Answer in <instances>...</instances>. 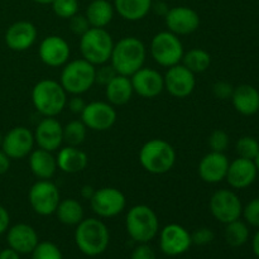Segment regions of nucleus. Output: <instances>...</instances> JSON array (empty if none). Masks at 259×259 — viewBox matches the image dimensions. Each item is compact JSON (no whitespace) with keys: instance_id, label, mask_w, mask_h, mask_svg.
I'll list each match as a JSON object with an SVG mask.
<instances>
[{"instance_id":"obj_1","label":"nucleus","mask_w":259,"mask_h":259,"mask_svg":"<svg viewBox=\"0 0 259 259\" xmlns=\"http://www.w3.org/2000/svg\"><path fill=\"white\" fill-rule=\"evenodd\" d=\"M147 58V47L137 37H123L114 43L110 65L118 75L131 77L134 72L144 66Z\"/></svg>"},{"instance_id":"obj_2","label":"nucleus","mask_w":259,"mask_h":259,"mask_svg":"<svg viewBox=\"0 0 259 259\" xmlns=\"http://www.w3.org/2000/svg\"><path fill=\"white\" fill-rule=\"evenodd\" d=\"M75 243L82 254L98 257L108 249L110 232L99 218H86L76 225Z\"/></svg>"},{"instance_id":"obj_3","label":"nucleus","mask_w":259,"mask_h":259,"mask_svg":"<svg viewBox=\"0 0 259 259\" xmlns=\"http://www.w3.org/2000/svg\"><path fill=\"white\" fill-rule=\"evenodd\" d=\"M67 95L60 81L43 78L32 89V104L43 116H57L67 105Z\"/></svg>"},{"instance_id":"obj_4","label":"nucleus","mask_w":259,"mask_h":259,"mask_svg":"<svg viewBox=\"0 0 259 259\" xmlns=\"http://www.w3.org/2000/svg\"><path fill=\"white\" fill-rule=\"evenodd\" d=\"M139 163L144 171L152 175H164L176 163L174 146L161 138L149 139L139 149Z\"/></svg>"},{"instance_id":"obj_5","label":"nucleus","mask_w":259,"mask_h":259,"mask_svg":"<svg viewBox=\"0 0 259 259\" xmlns=\"http://www.w3.org/2000/svg\"><path fill=\"white\" fill-rule=\"evenodd\" d=\"M125 229L129 237L138 244L149 243L159 233L158 217L148 205H134L126 212Z\"/></svg>"},{"instance_id":"obj_6","label":"nucleus","mask_w":259,"mask_h":259,"mask_svg":"<svg viewBox=\"0 0 259 259\" xmlns=\"http://www.w3.org/2000/svg\"><path fill=\"white\" fill-rule=\"evenodd\" d=\"M114 39L105 28L90 27L80 37L81 57L94 66H100L110 61L114 47Z\"/></svg>"},{"instance_id":"obj_7","label":"nucleus","mask_w":259,"mask_h":259,"mask_svg":"<svg viewBox=\"0 0 259 259\" xmlns=\"http://www.w3.org/2000/svg\"><path fill=\"white\" fill-rule=\"evenodd\" d=\"M96 66L82 57L68 61L63 66L60 83L70 95H82L95 85Z\"/></svg>"},{"instance_id":"obj_8","label":"nucleus","mask_w":259,"mask_h":259,"mask_svg":"<svg viewBox=\"0 0 259 259\" xmlns=\"http://www.w3.org/2000/svg\"><path fill=\"white\" fill-rule=\"evenodd\" d=\"M149 53L157 65L168 68L181 63L185 48L179 35L169 30H162L152 38Z\"/></svg>"},{"instance_id":"obj_9","label":"nucleus","mask_w":259,"mask_h":259,"mask_svg":"<svg viewBox=\"0 0 259 259\" xmlns=\"http://www.w3.org/2000/svg\"><path fill=\"white\" fill-rule=\"evenodd\" d=\"M28 201L35 214L50 217L56 212L61 201V194L51 180H38L28 191Z\"/></svg>"},{"instance_id":"obj_10","label":"nucleus","mask_w":259,"mask_h":259,"mask_svg":"<svg viewBox=\"0 0 259 259\" xmlns=\"http://www.w3.org/2000/svg\"><path fill=\"white\" fill-rule=\"evenodd\" d=\"M90 206L94 214L103 219L118 217L125 210L126 197L116 187H101L95 190L90 199Z\"/></svg>"},{"instance_id":"obj_11","label":"nucleus","mask_w":259,"mask_h":259,"mask_svg":"<svg viewBox=\"0 0 259 259\" xmlns=\"http://www.w3.org/2000/svg\"><path fill=\"white\" fill-rule=\"evenodd\" d=\"M209 209L212 217L222 224H229L240 219L243 212V204L239 196L233 190L222 189L211 195Z\"/></svg>"},{"instance_id":"obj_12","label":"nucleus","mask_w":259,"mask_h":259,"mask_svg":"<svg viewBox=\"0 0 259 259\" xmlns=\"http://www.w3.org/2000/svg\"><path fill=\"white\" fill-rule=\"evenodd\" d=\"M35 142L33 132L27 126L18 125L3 136L2 147L12 161H18L29 156L34 149Z\"/></svg>"},{"instance_id":"obj_13","label":"nucleus","mask_w":259,"mask_h":259,"mask_svg":"<svg viewBox=\"0 0 259 259\" xmlns=\"http://www.w3.org/2000/svg\"><path fill=\"white\" fill-rule=\"evenodd\" d=\"M118 114L108 101H91L81 113V120L86 128L94 132H106L116 123Z\"/></svg>"},{"instance_id":"obj_14","label":"nucleus","mask_w":259,"mask_h":259,"mask_svg":"<svg viewBox=\"0 0 259 259\" xmlns=\"http://www.w3.org/2000/svg\"><path fill=\"white\" fill-rule=\"evenodd\" d=\"M191 233L182 225L172 223L159 232V248L168 257H177L191 248Z\"/></svg>"},{"instance_id":"obj_15","label":"nucleus","mask_w":259,"mask_h":259,"mask_svg":"<svg viewBox=\"0 0 259 259\" xmlns=\"http://www.w3.org/2000/svg\"><path fill=\"white\" fill-rule=\"evenodd\" d=\"M164 90L171 96L177 99H185L194 93L196 88V77L195 73L182 63L175 65L167 68L163 75Z\"/></svg>"},{"instance_id":"obj_16","label":"nucleus","mask_w":259,"mask_h":259,"mask_svg":"<svg viewBox=\"0 0 259 259\" xmlns=\"http://www.w3.org/2000/svg\"><path fill=\"white\" fill-rule=\"evenodd\" d=\"M167 30L175 33L176 35H189L196 32L201 24L199 13L190 7L180 5V7L169 8L164 15Z\"/></svg>"},{"instance_id":"obj_17","label":"nucleus","mask_w":259,"mask_h":259,"mask_svg":"<svg viewBox=\"0 0 259 259\" xmlns=\"http://www.w3.org/2000/svg\"><path fill=\"white\" fill-rule=\"evenodd\" d=\"M38 56L39 60L48 67H63L70 61L71 47L67 40L61 35H47L40 40Z\"/></svg>"},{"instance_id":"obj_18","label":"nucleus","mask_w":259,"mask_h":259,"mask_svg":"<svg viewBox=\"0 0 259 259\" xmlns=\"http://www.w3.org/2000/svg\"><path fill=\"white\" fill-rule=\"evenodd\" d=\"M134 94L144 99H154L164 91L163 75L151 67H142L131 76Z\"/></svg>"},{"instance_id":"obj_19","label":"nucleus","mask_w":259,"mask_h":259,"mask_svg":"<svg viewBox=\"0 0 259 259\" xmlns=\"http://www.w3.org/2000/svg\"><path fill=\"white\" fill-rule=\"evenodd\" d=\"M35 146L48 152H55L61 148L63 143V125L55 116H45L35 126Z\"/></svg>"},{"instance_id":"obj_20","label":"nucleus","mask_w":259,"mask_h":259,"mask_svg":"<svg viewBox=\"0 0 259 259\" xmlns=\"http://www.w3.org/2000/svg\"><path fill=\"white\" fill-rule=\"evenodd\" d=\"M38 30L32 22L18 20L8 27L4 40L8 48L14 52H24L35 43Z\"/></svg>"},{"instance_id":"obj_21","label":"nucleus","mask_w":259,"mask_h":259,"mask_svg":"<svg viewBox=\"0 0 259 259\" xmlns=\"http://www.w3.org/2000/svg\"><path fill=\"white\" fill-rule=\"evenodd\" d=\"M229 163L230 162L225 153L210 151L200 159L197 174H199L200 179L206 184H220L227 177Z\"/></svg>"},{"instance_id":"obj_22","label":"nucleus","mask_w":259,"mask_h":259,"mask_svg":"<svg viewBox=\"0 0 259 259\" xmlns=\"http://www.w3.org/2000/svg\"><path fill=\"white\" fill-rule=\"evenodd\" d=\"M257 176L258 171L254 161L238 157L229 163L225 180L232 189L243 190L254 184Z\"/></svg>"},{"instance_id":"obj_23","label":"nucleus","mask_w":259,"mask_h":259,"mask_svg":"<svg viewBox=\"0 0 259 259\" xmlns=\"http://www.w3.org/2000/svg\"><path fill=\"white\" fill-rule=\"evenodd\" d=\"M7 243L8 247L14 249L19 254H29L37 247L39 239L32 225L18 223L13 227H9V229L7 230Z\"/></svg>"},{"instance_id":"obj_24","label":"nucleus","mask_w":259,"mask_h":259,"mask_svg":"<svg viewBox=\"0 0 259 259\" xmlns=\"http://www.w3.org/2000/svg\"><path fill=\"white\" fill-rule=\"evenodd\" d=\"M57 167L63 174L75 175L80 174L88 167L89 157L86 152L80 149L78 147L65 146L60 148L57 156Z\"/></svg>"},{"instance_id":"obj_25","label":"nucleus","mask_w":259,"mask_h":259,"mask_svg":"<svg viewBox=\"0 0 259 259\" xmlns=\"http://www.w3.org/2000/svg\"><path fill=\"white\" fill-rule=\"evenodd\" d=\"M232 103L235 110L244 116H252L259 111V91L254 86L243 83L234 88Z\"/></svg>"},{"instance_id":"obj_26","label":"nucleus","mask_w":259,"mask_h":259,"mask_svg":"<svg viewBox=\"0 0 259 259\" xmlns=\"http://www.w3.org/2000/svg\"><path fill=\"white\" fill-rule=\"evenodd\" d=\"M28 163L32 174L38 180H51L58 169L53 152L40 148L33 149L32 153L28 156Z\"/></svg>"},{"instance_id":"obj_27","label":"nucleus","mask_w":259,"mask_h":259,"mask_svg":"<svg viewBox=\"0 0 259 259\" xmlns=\"http://www.w3.org/2000/svg\"><path fill=\"white\" fill-rule=\"evenodd\" d=\"M105 88V98L113 106H123L133 98V85L131 77L123 75H116Z\"/></svg>"},{"instance_id":"obj_28","label":"nucleus","mask_w":259,"mask_h":259,"mask_svg":"<svg viewBox=\"0 0 259 259\" xmlns=\"http://www.w3.org/2000/svg\"><path fill=\"white\" fill-rule=\"evenodd\" d=\"M153 0H114L113 5L124 20L138 22L146 18L151 12Z\"/></svg>"},{"instance_id":"obj_29","label":"nucleus","mask_w":259,"mask_h":259,"mask_svg":"<svg viewBox=\"0 0 259 259\" xmlns=\"http://www.w3.org/2000/svg\"><path fill=\"white\" fill-rule=\"evenodd\" d=\"M115 9L113 3L109 0H93L88 5L85 12V17L88 18L90 27L105 28L113 20Z\"/></svg>"},{"instance_id":"obj_30","label":"nucleus","mask_w":259,"mask_h":259,"mask_svg":"<svg viewBox=\"0 0 259 259\" xmlns=\"http://www.w3.org/2000/svg\"><path fill=\"white\" fill-rule=\"evenodd\" d=\"M55 215L61 224L67 225V227H76L85 219V211H83L82 205L81 202H78V200L72 199V197L63 200L61 199Z\"/></svg>"},{"instance_id":"obj_31","label":"nucleus","mask_w":259,"mask_h":259,"mask_svg":"<svg viewBox=\"0 0 259 259\" xmlns=\"http://www.w3.org/2000/svg\"><path fill=\"white\" fill-rule=\"evenodd\" d=\"M181 63L196 75V73H202L209 70L211 65V56L206 50L192 48L184 53Z\"/></svg>"},{"instance_id":"obj_32","label":"nucleus","mask_w":259,"mask_h":259,"mask_svg":"<svg viewBox=\"0 0 259 259\" xmlns=\"http://www.w3.org/2000/svg\"><path fill=\"white\" fill-rule=\"evenodd\" d=\"M225 242L233 248L243 247L249 240V227L240 219L229 223L225 227Z\"/></svg>"},{"instance_id":"obj_33","label":"nucleus","mask_w":259,"mask_h":259,"mask_svg":"<svg viewBox=\"0 0 259 259\" xmlns=\"http://www.w3.org/2000/svg\"><path fill=\"white\" fill-rule=\"evenodd\" d=\"M88 136V128L82 120H71L63 126V143L66 146L80 147Z\"/></svg>"},{"instance_id":"obj_34","label":"nucleus","mask_w":259,"mask_h":259,"mask_svg":"<svg viewBox=\"0 0 259 259\" xmlns=\"http://www.w3.org/2000/svg\"><path fill=\"white\" fill-rule=\"evenodd\" d=\"M235 151H237L238 157L254 161L259 153V142L254 137L244 136L237 141Z\"/></svg>"},{"instance_id":"obj_35","label":"nucleus","mask_w":259,"mask_h":259,"mask_svg":"<svg viewBox=\"0 0 259 259\" xmlns=\"http://www.w3.org/2000/svg\"><path fill=\"white\" fill-rule=\"evenodd\" d=\"M53 13L61 19H70L78 13L80 3L78 0H53L52 4Z\"/></svg>"},{"instance_id":"obj_36","label":"nucleus","mask_w":259,"mask_h":259,"mask_svg":"<svg viewBox=\"0 0 259 259\" xmlns=\"http://www.w3.org/2000/svg\"><path fill=\"white\" fill-rule=\"evenodd\" d=\"M30 254L32 259H63L61 249L52 242H39Z\"/></svg>"},{"instance_id":"obj_37","label":"nucleus","mask_w":259,"mask_h":259,"mask_svg":"<svg viewBox=\"0 0 259 259\" xmlns=\"http://www.w3.org/2000/svg\"><path fill=\"white\" fill-rule=\"evenodd\" d=\"M209 143L210 149L212 152H220V153H225L230 144L229 134L223 129H215L211 134L209 136Z\"/></svg>"},{"instance_id":"obj_38","label":"nucleus","mask_w":259,"mask_h":259,"mask_svg":"<svg viewBox=\"0 0 259 259\" xmlns=\"http://www.w3.org/2000/svg\"><path fill=\"white\" fill-rule=\"evenodd\" d=\"M242 217L248 225L259 229V197L250 200L245 206H243Z\"/></svg>"},{"instance_id":"obj_39","label":"nucleus","mask_w":259,"mask_h":259,"mask_svg":"<svg viewBox=\"0 0 259 259\" xmlns=\"http://www.w3.org/2000/svg\"><path fill=\"white\" fill-rule=\"evenodd\" d=\"M118 75L116 71L114 70L113 66L110 63H104V65H100L96 67L95 71V83H100V85L105 86L113 80L115 76Z\"/></svg>"},{"instance_id":"obj_40","label":"nucleus","mask_w":259,"mask_h":259,"mask_svg":"<svg viewBox=\"0 0 259 259\" xmlns=\"http://www.w3.org/2000/svg\"><path fill=\"white\" fill-rule=\"evenodd\" d=\"M68 20H70L71 32L75 35H77V37H81V35H82L83 33L88 32L89 28H90V24H89V20L88 18L85 17V14L77 13V14H75Z\"/></svg>"},{"instance_id":"obj_41","label":"nucleus","mask_w":259,"mask_h":259,"mask_svg":"<svg viewBox=\"0 0 259 259\" xmlns=\"http://www.w3.org/2000/svg\"><path fill=\"white\" fill-rule=\"evenodd\" d=\"M215 234L210 228H199L191 233L192 244L196 245H207L214 240Z\"/></svg>"},{"instance_id":"obj_42","label":"nucleus","mask_w":259,"mask_h":259,"mask_svg":"<svg viewBox=\"0 0 259 259\" xmlns=\"http://www.w3.org/2000/svg\"><path fill=\"white\" fill-rule=\"evenodd\" d=\"M233 91H234V86L227 81H218L212 86V93H214L215 98L220 99V100H227V99L232 98Z\"/></svg>"},{"instance_id":"obj_43","label":"nucleus","mask_w":259,"mask_h":259,"mask_svg":"<svg viewBox=\"0 0 259 259\" xmlns=\"http://www.w3.org/2000/svg\"><path fill=\"white\" fill-rule=\"evenodd\" d=\"M131 259H157V255L148 243H139L132 252Z\"/></svg>"},{"instance_id":"obj_44","label":"nucleus","mask_w":259,"mask_h":259,"mask_svg":"<svg viewBox=\"0 0 259 259\" xmlns=\"http://www.w3.org/2000/svg\"><path fill=\"white\" fill-rule=\"evenodd\" d=\"M86 101L83 100L82 98H81V95H72V98L70 99V100H67V108L70 109L71 113L73 114H80L83 111V109H85L86 106Z\"/></svg>"},{"instance_id":"obj_45","label":"nucleus","mask_w":259,"mask_h":259,"mask_svg":"<svg viewBox=\"0 0 259 259\" xmlns=\"http://www.w3.org/2000/svg\"><path fill=\"white\" fill-rule=\"evenodd\" d=\"M10 227V215L9 211L4 206L0 205V235L7 233V230Z\"/></svg>"},{"instance_id":"obj_46","label":"nucleus","mask_w":259,"mask_h":259,"mask_svg":"<svg viewBox=\"0 0 259 259\" xmlns=\"http://www.w3.org/2000/svg\"><path fill=\"white\" fill-rule=\"evenodd\" d=\"M10 164H12V159L5 154V152L0 148V176L5 175L10 169Z\"/></svg>"},{"instance_id":"obj_47","label":"nucleus","mask_w":259,"mask_h":259,"mask_svg":"<svg viewBox=\"0 0 259 259\" xmlns=\"http://www.w3.org/2000/svg\"><path fill=\"white\" fill-rule=\"evenodd\" d=\"M169 8L167 7L166 2H163V0H157L156 3L153 2V4H152V9L151 10H154V13L156 14H159L162 15V17L164 18V15L167 14V12H168Z\"/></svg>"},{"instance_id":"obj_48","label":"nucleus","mask_w":259,"mask_h":259,"mask_svg":"<svg viewBox=\"0 0 259 259\" xmlns=\"http://www.w3.org/2000/svg\"><path fill=\"white\" fill-rule=\"evenodd\" d=\"M0 259H20V254L15 252L12 248H5V249L0 250Z\"/></svg>"},{"instance_id":"obj_49","label":"nucleus","mask_w":259,"mask_h":259,"mask_svg":"<svg viewBox=\"0 0 259 259\" xmlns=\"http://www.w3.org/2000/svg\"><path fill=\"white\" fill-rule=\"evenodd\" d=\"M94 192H95V189L93 186H90V185H85V186L81 187V197L85 200H89V201L93 197Z\"/></svg>"},{"instance_id":"obj_50","label":"nucleus","mask_w":259,"mask_h":259,"mask_svg":"<svg viewBox=\"0 0 259 259\" xmlns=\"http://www.w3.org/2000/svg\"><path fill=\"white\" fill-rule=\"evenodd\" d=\"M252 249H253V253H254L255 257L259 258V229L255 232V234L253 235Z\"/></svg>"},{"instance_id":"obj_51","label":"nucleus","mask_w":259,"mask_h":259,"mask_svg":"<svg viewBox=\"0 0 259 259\" xmlns=\"http://www.w3.org/2000/svg\"><path fill=\"white\" fill-rule=\"evenodd\" d=\"M30 2L35 3V4H39V5H48V4H52L53 0H30Z\"/></svg>"},{"instance_id":"obj_52","label":"nucleus","mask_w":259,"mask_h":259,"mask_svg":"<svg viewBox=\"0 0 259 259\" xmlns=\"http://www.w3.org/2000/svg\"><path fill=\"white\" fill-rule=\"evenodd\" d=\"M254 163H255V167H257V171H258V174H259V153H258V156L255 157Z\"/></svg>"},{"instance_id":"obj_53","label":"nucleus","mask_w":259,"mask_h":259,"mask_svg":"<svg viewBox=\"0 0 259 259\" xmlns=\"http://www.w3.org/2000/svg\"><path fill=\"white\" fill-rule=\"evenodd\" d=\"M2 142H3V134L0 133V147H2Z\"/></svg>"},{"instance_id":"obj_54","label":"nucleus","mask_w":259,"mask_h":259,"mask_svg":"<svg viewBox=\"0 0 259 259\" xmlns=\"http://www.w3.org/2000/svg\"><path fill=\"white\" fill-rule=\"evenodd\" d=\"M163 2H168V0H163Z\"/></svg>"}]
</instances>
